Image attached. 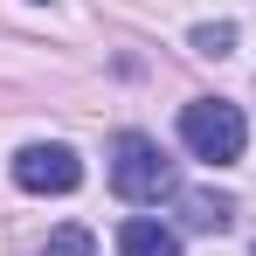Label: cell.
Masks as SVG:
<instances>
[{
  "mask_svg": "<svg viewBox=\"0 0 256 256\" xmlns=\"http://www.w3.org/2000/svg\"><path fill=\"white\" fill-rule=\"evenodd\" d=\"M118 256H180V236L166 222H152V214H132L118 228Z\"/></svg>",
  "mask_w": 256,
  "mask_h": 256,
  "instance_id": "obj_4",
  "label": "cell"
},
{
  "mask_svg": "<svg viewBox=\"0 0 256 256\" xmlns=\"http://www.w3.org/2000/svg\"><path fill=\"white\" fill-rule=\"evenodd\" d=\"M180 138H187L194 160H208V166H236L242 146H250V118H242L228 97H194V104H180Z\"/></svg>",
  "mask_w": 256,
  "mask_h": 256,
  "instance_id": "obj_1",
  "label": "cell"
},
{
  "mask_svg": "<svg viewBox=\"0 0 256 256\" xmlns=\"http://www.w3.org/2000/svg\"><path fill=\"white\" fill-rule=\"evenodd\" d=\"M194 48H201V56H228V48H236V28H228V21H214V28H194Z\"/></svg>",
  "mask_w": 256,
  "mask_h": 256,
  "instance_id": "obj_7",
  "label": "cell"
},
{
  "mask_svg": "<svg viewBox=\"0 0 256 256\" xmlns=\"http://www.w3.org/2000/svg\"><path fill=\"white\" fill-rule=\"evenodd\" d=\"M111 187H118V201L146 208V201H166L180 180H173V160L160 152V138L118 132V138H111Z\"/></svg>",
  "mask_w": 256,
  "mask_h": 256,
  "instance_id": "obj_2",
  "label": "cell"
},
{
  "mask_svg": "<svg viewBox=\"0 0 256 256\" xmlns=\"http://www.w3.org/2000/svg\"><path fill=\"white\" fill-rule=\"evenodd\" d=\"M14 187H28V194H76L84 187V160L70 146H56V138H35V146L14 152Z\"/></svg>",
  "mask_w": 256,
  "mask_h": 256,
  "instance_id": "obj_3",
  "label": "cell"
},
{
  "mask_svg": "<svg viewBox=\"0 0 256 256\" xmlns=\"http://www.w3.org/2000/svg\"><path fill=\"white\" fill-rule=\"evenodd\" d=\"M42 256H97V242H90V228L70 222V228H56V236L42 242Z\"/></svg>",
  "mask_w": 256,
  "mask_h": 256,
  "instance_id": "obj_6",
  "label": "cell"
},
{
  "mask_svg": "<svg viewBox=\"0 0 256 256\" xmlns=\"http://www.w3.org/2000/svg\"><path fill=\"white\" fill-rule=\"evenodd\" d=\"M180 214H187V228H201V236H222V228L236 222V208H228L222 194H180Z\"/></svg>",
  "mask_w": 256,
  "mask_h": 256,
  "instance_id": "obj_5",
  "label": "cell"
}]
</instances>
